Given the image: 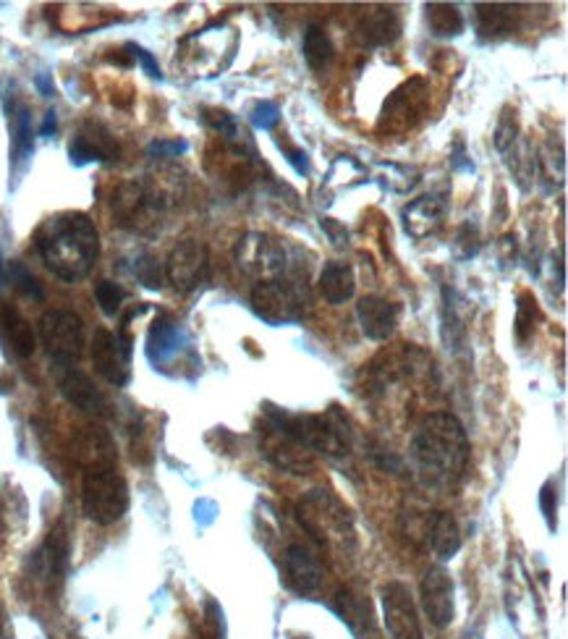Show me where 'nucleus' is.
<instances>
[{"label": "nucleus", "instance_id": "obj_19", "mask_svg": "<svg viewBox=\"0 0 568 639\" xmlns=\"http://www.w3.org/2000/svg\"><path fill=\"white\" fill-rule=\"evenodd\" d=\"M398 304L383 296H364L357 304V317L362 333L372 342H387L398 325Z\"/></svg>", "mask_w": 568, "mask_h": 639}, {"label": "nucleus", "instance_id": "obj_23", "mask_svg": "<svg viewBox=\"0 0 568 639\" xmlns=\"http://www.w3.org/2000/svg\"><path fill=\"white\" fill-rule=\"evenodd\" d=\"M518 6L509 3H480L474 6V19H477V32L484 40H501L509 37L511 32H516L518 26Z\"/></svg>", "mask_w": 568, "mask_h": 639}, {"label": "nucleus", "instance_id": "obj_4", "mask_svg": "<svg viewBox=\"0 0 568 639\" xmlns=\"http://www.w3.org/2000/svg\"><path fill=\"white\" fill-rule=\"evenodd\" d=\"M81 511L89 522L110 527L129 511V485L116 464H97L81 479Z\"/></svg>", "mask_w": 568, "mask_h": 639}, {"label": "nucleus", "instance_id": "obj_18", "mask_svg": "<svg viewBox=\"0 0 568 639\" xmlns=\"http://www.w3.org/2000/svg\"><path fill=\"white\" fill-rule=\"evenodd\" d=\"M283 582L291 593L307 597L323 585V566L304 545H288L283 553Z\"/></svg>", "mask_w": 568, "mask_h": 639}, {"label": "nucleus", "instance_id": "obj_24", "mask_svg": "<svg viewBox=\"0 0 568 639\" xmlns=\"http://www.w3.org/2000/svg\"><path fill=\"white\" fill-rule=\"evenodd\" d=\"M429 543L440 561H454L456 553L461 551V530L459 522L450 511L435 513L433 524H429Z\"/></svg>", "mask_w": 568, "mask_h": 639}, {"label": "nucleus", "instance_id": "obj_12", "mask_svg": "<svg viewBox=\"0 0 568 639\" xmlns=\"http://www.w3.org/2000/svg\"><path fill=\"white\" fill-rule=\"evenodd\" d=\"M419 600L429 624L438 629H446L456 618V587L450 574L443 566L427 568L419 582Z\"/></svg>", "mask_w": 568, "mask_h": 639}, {"label": "nucleus", "instance_id": "obj_17", "mask_svg": "<svg viewBox=\"0 0 568 639\" xmlns=\"http://www.w3.org/2000/svg\"><path fill=\"white\" fill-rule=\"evenodd\" d=\"M68 155H72L74 165L113 163V160H119L121 148H119V142H116V137L110 134L102 123L89 121L79 129V134L74 137Z\"/></svg>", "mask_w": 568, "mask_h": 639}, {"label": "nucleus", "instance_id": "obj_21", "mask_svg": "<svg viewBox=\"0 0 568 639\" xmlns=\"http://www.w3.org/2000/svg\"><path fill=\"white\" fill-rule=\"evenodd\" d=\"M0 338L19 359H30L37 349V333L13 304H0Z\"/></svg>", "mask_w": 568, "mask_h": 639}, {"label": "nucleus", "instance_id": "obj_41", "mask_svg": "<svg viewBox=\"0 0 568 639\" xmlns=\"http://www.w3.org/2000/svg\"><path fill=\"white\" fill-rule=\"evenodd\" d=\"M55 129H58V121H55V110H47L45 121H43V129H40V134H43V137H53Z\"/></svg>", "mask_w": 568, "mask_h": 639}, {"label": "nucleus", "instance_id": "obj_44", "mask_svg": "<svg viewBox=\"0 0 568 639\" xmlns=\"http://www.w3.org/2000/svg\"><path fill=\"white\" fill-rule=\"evenodd\" d=\"M302 639H309V637H302Z\"/></svg>", "mask_w": 568, "mask_h": 639}, {"label": "nucleus", "instance_id": "obj_6", "mask_svg": "<svg viewBox=\"0 0 568 639\" xmlns=\"http://www.w3.org/2000/svg\"><path fill=\"white\" fill-rule=\"evenodd\" d=\"M252 307L258 317L270 325L296 323L309 310V289L302 281L291 278H273V281H260L252 291Z\"/></svg>", "mask_w": 568, "mask_h": 639}, {"label": "nucleus", "instance_id": "obj_31", "mask_svg": "<svg viewBox=\"0 0 568 639\" xmlns=\"http://www.w3.org/2000/svg\"><path fill=\"white\" fill-rule=\"evenodd\" d=\"M537 317H539L537 299L532 296L529 291H524V294L518 296V307H516V336H518V342H526V338H529V333L535 331Z\"/></svg>", "mask_w": 568, "mask_h": 639}, {"label": "nucleus", "instance_id": "obj_20", "mask_svg": "<svg viewBox=\"0 0 568 639\" xmlns=\"http://www.w3.org/2000/svg\"><path fill=\"white\" fill-rule=\"evenodd\" d=\"M357 40L362 45L370 47H383L396 43L401 34V19L396 9H387V6H378L362 13V19L357 22Z\"/></svg>", "mask_w": 568, "mask_h": 639}, {"label": "nucleus", "instance_id": "obj_37", "mask_svg": "<svg viewBox=\"0 0 568 639\" xmlns=\"http://www.w3.org/2000/svg\"><path fill=\"white\" fill-rule=\"evenodd\" d=\"M186 150H189V144H186L184 139H155L148 148L152 158H178L184 155Z\"/></svg>", "mask_w": 568, "mask_h": 639}, {"label": "nucleus", "instance_id": "obj_27", "mask_svg": "<svg viewBox=\"0 0 568 639\" xmlns=\"http://www.w3.org/2000/svg\"><path fill=\"white\" fill-rule=\"evenodd\" d=\"M332 55L336 51H332L328 32L317 24L307 26V32H304V58H307L312 72H323L325 66H330Z\"/></svg>", "mask_w": 568, "mask_h": 639}, {"label": "nucleus", "instance_id": "obj_15", "mask_svg": "<svg viewBox=\"0 0 568 639\" xmlns=\"http://www.w3.org/2000/svg\"><path fill=\"white\" fill-rule=\"evenodd\" d=\"M55 367V383H58L61 393L68 404H74L81 412L102 416L106 414V396L100 393V388L92 383V378L79 370L76 365H53Z\"/></svg>", "mask_w": 568, "mask_h": 639}, {"label": "nucleus", "instance_id": "obj_14", "mask_svg": "<svg viewBox=\"0 0 568 639\" xmlns=\"http://www.w3.org/2000/svg\"><path fill=\"white\" fill-rule=\"evenodd\" d=\"M237 260L249 275L273 281V278H281L283 270H286V247L281 241L267 239V236L252 234L244 241H239Z\"/></svg>", "mask_w": 568, "mask_h": 639}, {"label": "nucleus", "instance_id": "obj_40", "mask_svg": "<svg viewBox=\"0 0 568 639\" xmlns=\"http://www.w3.org/2000/svg\"><path fill=\"white\" fill-rule=\"evenodd\" d=\"M34 85H37L40 95H43V97H53L55 95V85H53V79L47 74H40L37 79H34Z\"/></svg>", "mask_w": 568, "mask_h": 639}, {"label": "nucleus", "instance_id": "obj_7", "mask_svg": "<svg viewBox=\"0 0 568 639\" xmlns=\"http://www.w3.org/2000/svg\"><path fill=\"white\" fill-rule=\"evenodd\" d=\"M40 342L53 365H76L85 354V323L68 310H51L40 317Z\"/></svg>", "mask_w": 568, "mask_h": 639}, {"label": "nucleus", "instance_id": "obj_10", "mask_svg": "<svg viewBox=\"0 0 568 639\" xmlns=\"http://www.w3.org/2000/svg\"><path fill=\"white\" fill-rule=\"evenodd\" d=\"M92 365L97 375L113 386H127L131 378V336L127 331L113 333L108 328H97L92 338Z\"/></svg>", "mask_w": 568, "mask_h": 639}, {"label": "nucleus", "instance_id": "obj_25", "mask_svg": "<svg viewBox=\"0 0 568 639\" xmlns=\"http://www.w3.org/2000/svg\"><path fill=\"white\" fill-rule=\"evenodd\" d=\"M357 278L351 266L346 262H328L320 273V291L330 304H343L354 296Z\"/></svg>", "mask_w": 568, "mask_h": 639}, {"label": "nucleus", "instance_id": "obj_9", "mask_svg": "<svg viewBox=\"0 0 568 639\" xmlns=\"http://www.w3.org/2000/svg\"><path fill=\"white\" fill-rule=\"evenodd\" d=\"M165 278L182 294L203 289L210 281V252L199 239H182L171 249L165 262Z\"/></svg>", "mask_w": 568, "mask_h": 639}, {"label": "nucleus", "instance_id": "obj_33", "mask_svg": "<svg viewBox=\"0 0 568 639\" xmlns=\"http://www.w3.org/2000/svg\"><path fill=\"white\" fill-rule=\"evenodd\" d=\"M9 275H11V283L13 289L19 291V294L34 299V302H40V299H45V291L43 286L37 283V278H34L30 270H26L22 262H11L9 268Z\"/></svg>", "mask_w": 568, "mask_h": 639}, {"label": "nucleus", "instance_id": "obj_28", "mask_svg": "<svg viewBox=\"0 0 568 639\" xmlns=\"http://www.w3.org/2000/svg\"><path fill=\"white\" fill-rule=\"evenodd\" d=\"M178 338H182V333H178L176 323L171 317H157L148 336V354L155 362H161V359L176 351Z\"/></svg>", "mask_w": 568, "mask_h": 639}, {"label": "nucleus", "instance_id": "obj_11", "mask_svg": "<svg viewBox=\"0 0 568 639\" xmlns=\"http://www.w3.org/2000/svg\"><path fill=\"white\" fill-rule=\"evenodd\" d=\"M383 624L391 639H425L417 603L404 582H387L383 587Z\"/></svg>", "mask_w": 568, "mask_h": 639}, {"label": "nucleus", "instance_id": "obj_2", "mask_svg": "<svg viewBox=\"0 0 568 639\" xmlns=\"http://www.w3.org/2000/svg\"><path fill=\"white\" fill-rule=\"evenodd\" d=\"M34 249L55 278L79 283L100 257V234L87 213H58L34 231Z\"/></svg>", "mask_w": 568, "mask_h": 639}, {"label": "nucleus", "instance_id": "obj_30", "mask_svg": "<svg viewBox=\"0 0 568 639\" xmlns=\"http://www.w3.org/2000/svg\"><path fill=\"white\" fill-rule=\"evenodd\" d=\"M131 273H134V278L142 283L144 289H152V291L161 289L165 281V270L152 254L136 257V260L131 262Z\"/></svg>", "mask_w": 568, "mask_h": 639}, {"label": "nucleus", "instance_id": "obj_5", "mask_svg": "<svg viewBox=\"0 0 568 639\" xmlns=\"http://www.w3.org/2000/svg\"><path fill=\"white\" fill-rule=\"evenodd\" d=\"M113 220L134 234H152L168 210L165 194L148 182H123L110 199Z\"/></svg>", "mask_w": 568, "mask_h": 639}, {"label": "nucleus", "instance_id": "obj_1", "mask_svg": "<svg viewBox=\"0 0 568 639\" xmlns=\"http://www.w3.org/2000/svg\"><path fill=\"white\" fill-rule=\"evenodd\" d=\"M408 456H412L414 472H417L425 488L454 492L456 488H461L469 475L472 443H469L467 430L454 414L435 412L427 420H422V425L412 437Z\"/></svg>", "mask_w": 568, "mask_h": 639}, {"label": "nucleus", "instance_id": "obj_35", "mask_svg": "<svg viewBox=\"0 0 568 639\" xmlns=\"http://www.w3.org/2000/svg\"><path fill=\"white\" fill-rule=\"evenodd\" d=\"M516 113L511 116V108H505L503 110V116H501V121H498V131H495V148L505 152L509 148H514V142H516Z\"/></svg>", "mask_w": 568, "mask_h": 639}, {"label": "nucleus", "instance_id": "obj_8", "mask_svg": "<svg viewBox=\"0 0 568 639\" xmlns=\"http://www.w3.org/2000/svg\"><path fill=\"white\" fill-rule=\"evenodd\" d=\"M296 517L309 532V538L320 545H328L330 538L346 540V534L351 532L349 511L341 509V503L328 496V490H315L304 498Z\"/></svg>", "mask_w": 568, "mask_h": 639}, {"label": "nucleus", "instance_id": "obj_16", "mask_svg": "<svg viewBox=\"0 0 568 639\" xmlns=\"http://www.w3.org/2000/svg\"><path fill=\"white\" fill-rule=\"evenodd\" d=\"M68 551H72V540H68L66 524H55L53 530L47 532L43 548L34 553V568H37V576L53 589V593L64 585V580H66Z\"/></svg>", "mask_w": 568, "mask_h": 639}, {"label": "nucleus", "instance_id": "obj_36", "mask_svg": "<svg viewBox=\"0 0 568 639\" xmlns=\"http://www.w3.org/2000/svg\"><path fill=\"white\" fill-rule=\"evenodd\" d=\"M539 509H543V517L547 527H550L553 532H556V509H558V496H556V483L553 479H547L543 485V490H539Z\"/></svg>", "mask_w": 568, "mask_h": 639}, {"label": "nucleus", "instance_id": "obj_38", "mask_svg": "<svg viewBox=\"0 0 568 639\" xmlns=\"http://www.w3.org/2000/svg\"><path fill=\"white\" fill-rule=\"evenodd\" d=\"M129 51H131V58H134V61H140V64H142V68H144V72H148V76H152V79H161V76H163V74H161V66H157L155 55H152V53H148V51H144V47H140V45H134V43H131V45H129Z\"/></svg>", "mask_w": 568, "mask_h": 639}, {"label": "nucleus", "instance_id": "obj_3", "mask_svg": "<svg viewBox=\"0 0 568 639\" xmlns=\"http://www.w3.org/2000/svg\"><path fill=\"white\" fill-rule=\"evenodd\" d=\"M270 427L288 437L304 451H315L325 456H343L349 451V425L338 412L330 414H294L286 409L265 404Z\"/></svg>", "mask_w": 568, "mask_h": 639}, {"label": "nucleus", "instance_id": "obj_32", "mask_svg": "<svg viewBox=\"0 0 568 639\" xmlns=\"http://www.w3.org/2000/svg\"><path fill=\"white\" fill-rule=\"evenodd\" d=\"M95 299L108 317H116L121 312V304L127 302V291L116 281H100L95 286Z\"/></svg>", "mask_w": 568, "mask_h": 639}, {"label": "nucleus", "instance_id": "obj_26", "mask_svg": "<svg viewBox=\"0 0 568 639\" xmlns=\"http://www.w3.org/2000/svg\"><path fill=\"white\" fill-rule=\"evenodd\" d=\"M11 116V150H13V163H22L32 155L34 137H32V118L26 106H9Z\"/></svg>", "mask_w": 568, "mask_h": 639}, {"label": "nucleus", "instance_id": "obj_42", "mask_svg": "<svg viewBox=\"0 0 568 639\" xmlns=\"http://www.w3.org/2000/svg\"><path fill=\"white\" fill-rule=\"evenodd\" d=\"M0 278H3V260H0Z\"/></svg>", "mask_w": 568, "mask_h": 639}, {"label": "nucleus", "instance_id": "obj_34", "mask_svg": "<svg viewBox=\"0 0 568 639\" xmlns=\"http://www.w3.org/2000/svg\"><path fill=\"white\" fill-rule=\"evenodd\" d=\"M249 121H252V127L258 131H273L278 127L281 121V108L275 106V102L270 100H262L258 106L252 108V113H249Z\"/></svg>", "mask_w": 568, "mask_h": 639}, {"label": "nucleus", "instance_id": "obj_13", "mask_svg": "<svg viewBox=\"0 0 568 639\" xmlns=\"http://www.w3.org/2000/svg\"><path fill=\"white\" fill-rule=\"evenodd\" d=\"M427 110V87L422 79H408L385 100L380 129L406 131L419 121Z\"/></svg>", "mask_w": 568, "mask_h": 639}, {"label": "nucleus", "instance_id": "obj_22", "mask_svg": "<svg viewBox=\"0 0 568 639\" xmlns=\"http://www.w3.org/2000/svg\"><path fill=\"white\" fill-rule=\"evenodd\" d=\"M443 218H446V199L440 194H427V197L414 199L404 210L406 234L414 236V239H425L435 228H440Z\"/></svg>", "mask_w": 568, "mask_h": 639}, {"label": "nucleus", "instance_id": "obj_43", "mask_svg": "<svg viewBox=\"0 0 568 639\" xmlns=\"http://www.w3.org/2000/svg\"><path fill=\"white\" fill-rule=\"evenodd\" d=\"M0 639H3V627H0Z\"/></svg>", "mask_w": 568, "mask_h": 639}, {"label": "nucleus", "instance_id": "obj_29", "mask_svg": "<svg viewBox=\"0 0 568 639\" xmlns=\"http://www.w3.org/2000/svg\"><path fill=\"white\" fill-rule=\"evenodd\" d=\"M427 22L435 37H456L463 32V17L454 3H429Z\"/></svg>", "mask_w": 568, "mask_h": 639}, {"label": "nucleus", "instance_id": "obj_39", "mask_svg": "<svg viewBox=\"0 0 568 639\" xmlns=\"http://www.w3.org/2000/svg\"><path fill=\"white\" fill-rule=\"evenodd\" d=\"M286 160L288 165L294 169L299 176H309L312 165H309V155L304 150H294V148H286Z\"/></svg>", "mask_w": 568, "mask_h": 639}]
</instances>
